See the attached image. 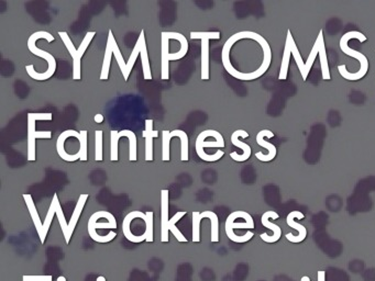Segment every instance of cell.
Returning <instances> with one entry per match:
<instances>
[{"mask_svg": "<svg viewBox=\"0 0 375 281\" xmlns=\"http://www.w3.org/2000/svg\"><path fill=\"white\" fill-rule=\"evenodd\" d=\"M39 39H45L49 43L54 42L55 39L51 33L45 32V31H38V32L33 33L32 35H30V38H29L28 40V48L30 49V52L32 54H34L35 56L42 57V59H44L48 62L49 64L48 70H45L44 73H38V71L34 70L33 65H28V66H26V70L29 74V76H30L32 79H35V81H46V79L51 78L53 74L55 73L56 62H55L53 55L48 53L46 51H44V49L39 48L37 45H35V42H37Z\"/></svg>", "mask_w": 375, "mask_h": 281, "instance_id": "1", "label": "cell"}, {"mask_svg": "<svg viewBox=\"0 0 375 281\" xmlns=\"http://www.w3.org/2000/svg\"><path fill=\"white\" fill-rule=\"evenodd\" d=\"M352 39H358L361 43L366 42L367 39L363 33L356 30V31L345 32L340 40V47L342 49V52H344V54L353 57V59H357L360 62V69L357 71V73H349L348 70H345V65H341V66H339V71H340L342 77L347 79V81L353 82V81H360V79L363 78L366 75L367 70H369V62H367V59L363 54L358 52L357 49L348 46V42Z\"/></svg>", "mask_w": 375, "mask_h": 281, "instance_id": "2", "label": "cell"}, {"mask_svg": "<svg viewBox=\"0 0 375 281\" xmlns=\"http://www.w3.org/2000/svg\"><path fill=\"white\" fill-rule=\"evenodd\" d=\"M205 147H225V141H223L222 135L220 132L215 131V130H206L199 133L195 144V148H196V153L200 160L205 162H216L219 161L220 158L225 155L223 150L218 149L217 153L214 155H208L205 153Z\"/></svg>", "mask_w": 375, "mask_h": 281, "instance_id": "3", "label": "cell"}, {"mask_svg": "<svg viewBox=\"0 0 375 281\" xmlns=\"http://www.w3.org/2000/svg\"><path fill=\"white\" fill-rule=\"evenodd\" d=\"M97 228H117V221L108 211H97L88 221V234L91 239L98 243H108L117 236L116 232L110 231L109 234L103 236L97 233Z\"/></svg>", "mask_w": 375, "mask_h": 281, "instance_id": "4", "label": "cell"}, {"mask_svg": "<svg viewBox=\"0 0 375 281\" xmlns=\"http://www.w3.org/2000/svg\"><path fill=\"white\" fill-rule=\"evenodd\" d=\"M250 219L252 218L249 213H247L246 211H235L231 214L229 215L226 220V225H225V229H226V234L229 237V240H231L235 243H246L248 241H250L252 237H253V232L252 231H248V232L239 236L235 234L233 229L235 228H254V221H246V222H239L236 223L235 221L237 219Z\"/></svg>", "mask_w": 375, "mask_h": 281, "instance_id": "5", "label": "cell"}, {"mask_svg": "<svg viewBox=\"0 0 375 281\" xmlns=\"http://www.w3.org/2000/svg\"><path fill=\"white\" fill-rule=\"evenodd\" d=\"M324 135H326V129L322 124L317 123L312 126L311 135L308 138V146L304 155L305 161L308 164H316L319 161Z\"/></svg>", "mask_w": 375, "mask_h": 281, "instance_id": "6", "label": "cell"}, {"mask_svg": "<svg viewBox=\"0 0 375 281\" xmlns=\"http://www.w3.org/2000/svg\"><path fill=\"white\" fill-rule=\"evenodd\" d=\"M191 39L201 40V79H209V41L220 39L219 32H191Z\"/></svg>", "mask_w": 375, "mask_h": 281, "instance_id": "7", "label": "cell"}, {"mask_svg": "<svg viewBox=\"0 0 375 281\" xmlns=\"http://www.w3.org/2000/svg\"><path fill=\"white\" fill-rule=\"evenodd\" d=\"M122 136H126V138L129 139V143H130L129 160L130 162H135L136 161V135L134 132L130 131V130H124V131H121V132L111 131L110 133V139H111L110 160L112 162L118 161V142Z\"/></svg>", "mask_w": 375, "mask_h": 281, "instance_id": "8", "label": "cell"}, {"mask_svg": "<svg viewBox=\"0 0 375 281\" xmlns=\"http://www.w3.org/2000/svg\"><path fill=\"white\" fill-rule=\"evenodd\" d=\"M52 113H29L28 114V161H35V121H51Z\"/></svg>", "mask_w": 375, "mask_h": 281, "instance_id": "9", "label": "cell"}, {"mask_svg": "<svg viewBox=\"0 0 375 281\" xmlns=\"http://www.w3.org/2000/svg\"><path fill=\"white\" fill-rule=\"evenodd\" d=\"M295 218H297L299 220H302V219H305V215H304V213H301L300 211H292L291 213H288V215L286 217L287 225L293 227V228H295V229H297L298 231V235L297 236H294V234H292V233H287L286 234V239L288 241H290V242H292V243H300V242H302V241H304L306 239V236H307V229H306V227L304 225H301V224H299V223L295 222L294 221Z\"/></svg>", "mask_w": 375, "mask_h": 281, "instance_id": "10", "label": "cell"}, {"mask_svg": "<svg viewBox=\"0 0 375 281\" xmlns=\"http://www.w3.org/2000/svg\"><path fill=\"white\" fill-rule=\"evenodd\" d=\"M273 219V220H277L279 218V215L277 212L275 211H268L265 212L263 215H262V219H261V222H262V225L264 227H268L270 229L273 231V235H268L266 233H263L260 235V237L261 239L266 242V243H275L277 242L279 239H280V235H282V229H280V227L276 224H274V223L270 222L269 219Z\"/></svg>", "mask_w": 375, "mask_h": 281, "instance_id": "11", "label": "cell"}, {"mask_svg": "<svg viewBox=\"0 0 375 281\" xmlns=\"http://www.w3.org/2000/svg\"><path fill=\"white\" fill-rule=\"evenodd\" d=\"M240 136H242V138H249V134L248 132L244 131V130H237V131L233 132L231 135V143L235 146L241 148L243 150V154L238 155L237 153H231L230 154V157H231L232 160L236 162H246L251 156V147L248 145V144L239 141Z\"/></svg>", "mask_w": 375, "mask_h": 281, "instance_id": "12", "label": "cell"}, {"mask_svg": "<svg viewBox=\"0 0 375 281\" xmlns=\"http://www.w3.org/2000/svg\"><path fill=\"white\" fill-rule=\"evenodd\" d=\"M69 136H74V138L79 140V138H81V134H79V132H76L75 130H66V131L62 132V134H60L59 139H57L56 141V149H57V153H59V156L62 158L63 161L75 162L77 160H81V155H79V153L75 155H69L65 152V149H64L65 141H66V139H68Z\"/></svg>", "mask_w": 375, "mask_h": 281, "instance_id": "13", "label": "cell"}, {"mask_svg": "<svg viewBox=\"0 0 375 281\" xmlns=\"http://www.w3.org/2000/svg\"><path fill=\"white\" fill-rule=\"evenodd\" d=\"M265 136H269V138H273L274 134H273V132L270 131V130H263V131L259 132V134L256 135V143L259 144L260 146H262V147H265L266 149H269V155H263L262 153H256L255 154V157L257 158L259 161L270 162V161L273 160V158H275V156L277 154V149H276L275 146L273 145V144L264 141Z\"/></svg>", "mask_w": 375, "mask_h": 281, "instance_id": "14", "label": "cell"}, {"mask_svg": "<svg viewBox=\"0 0 375 281\" xmlns=\"http://www.w3.org/2000/svg\"><path fill=\"white\" fill-rule=\"evenodd\" d=\"M63 43L66 46L68 53L71 54L72 59H73V78L74 81H79L81 79V57L78 55L77 48H75L73 42L71 41L68 34L66 32H59Z\"/></svg>", "mask_w": 375, "mask_h": 281, "instance_id": "15", "label": "cell"}, {"mask_svg": "<svg viewBox=\"0 0 375 281\" xmlns=\"http://www.w3.org/2000/svg\"><path fill=\"white\" fill-rule=\"evenodd\" d=\"M161 212H162V220H161V241L163 243L169 242V191L168 190H162L161 191Z\"/></svg>", "mask_w": 375, "mask_h": 281, "instance_id": "16", "label": "cell"}, {"mask_svg": "<svg viewBox=\"0 0 375 281\" xmlns=\"http://www.w3.org/2000/svg\"><path fill=\"white\" fill-rule=\"evenodd\" d=\"M114 43H116V40H114V35L112 31L110 30L109 33H108L106 52H105V57H104V62H103L102 73H100V81H107L108 77H109V69H110L111 56L113 54Z\"/></svg>", "mask_w": 375, "mask_h": 281, "instance_id": "17", "label": "cell"}, {"mask_svg": "<svg viewBox=\"0 0 375 281\" xmlns=\"http://www.w3.org/2000/svg\"><path fill=\"white\" fill-rule=\"evenodd\" d=\"M143 138L146 139V161H153V139L157 138L158 132L153 130V120H146V130L143 131Z\"/></svg>", "mask_w": 375, "mask_h": 281, "instance_id": "18", "label": "cell"}, {"mask_svg": "<svg viewBox=\"0 0 375 281\" xmlns=\"http://www.w3.org/2000/svg\"><path fill=\"white\" fill-rule=\"evenodd\" d=\"M24 199L26 201V205H27V208L29 210V213H30L31 218H32V221H33V224L35 226V228H37V232L40 236V240H41V243L44 244V240H43V223L41 222V219H40V215L37 211V208H35V203L33 202V199H32V196L31 194L29 193H25L24 194Z\"/></svg>", "mask_w": 375, "mask_h": 281, "instance_id": "19", "label": "cell"}, {"mask_svg": "<svg viewBox=\"0 0 375 281\" xmlns=\"http://www.w3.org/2000/svg\"><path fill=\"white\" fill-rule=\"evenodd\" d=\"M88 198H89V194L88 193H82L81 196H79V199L77 201L76 207H75L74 211H73V214H72L71 221L68 223V235H69V239L72 237V235H73V232H74V229L76 227V224H77V222L79 220V217H81V214L83 212V209L85 207L86 201L88 200Z\"/></svg>", "mask_w": 375, "mask_h": 281, "instance_id": "20", "label": "cell"}, {"mask_svg": "<svg viewBox=\"0 0 375 281\" xmlns=\"http://www.w3.org/2000/svg\"><path fill=\"white\" fill-rule=\"evenodd\" d=\"M167 34L170 40L174 39L181 43V48H179V51L177 53H170L169 61H178L183 59V57L187 54V52H189V42H187L185 35L178 32H167Z\"/></svg>", "mask_w": 375, "mask_h": 281, "instance_id": "21", "label": "cell"}, {"mask_svg": "<svg viewBox=\"0 0 375 281\" xmlns=\"http://www.w3.org/2000/svg\"><path fill=\"white\" fill-rule=\"evenodd\" d=\"M161 41H162V79L163 81H168L170 78V67H169V37L167 32H162L161 34Z\"/></svg>", "mask_w": 375, "mask_h": 281, "instance_id": "22", "label": "cell"}, {"mask_svg": "<svg viewBox=\"0 0 375 281\" xmlns=\"http://www.w3.org/2000/svg\"><path fill=\"white\" fill-rule=\"evenodd\" d=\"M194 213L197 215V218L200 221L205 218L210 220L212 222V242L217 243L219 241V221H218L217 214L213 211H204V212L195 211Z\"/></svg>", "mask_w": 375, "mask_h": 281, "instance_id": "23", "label": "cell"}, {"mask_svg": "<svg viewBox=\"0 0 375 281\" xmlns=\"http://www.w3.org/2000/svg\"><path fill=\"white\" fill-rule=\"evenodd\" d=\"M140 37L142 39L141 43V65H142V70H143V76L146 81H151L152 79V74H151V67H150V62L148 57V49L146 44V38H144V31L142 30L140 33Z\"/></svg>", "mask_w": 375, "mask_h": 281, "instance_id": "24", "label": "cell"}, {"mask_svg": "<svg viewBox=\"0 0 375 281\" xmlns=\"http://www.w3.org/2000/svg\"><path fill=\"white\" fill-rule=\"evenodd\" d=\"M319 45H320V33H319L318 38H317V40L315 42V45L313 47V51H312L311 55H309V57L307 59V62L305 63L304 68H302V70L300 71L301 77H302V79H304V81H306V79L308 78V75H309V73H311V69H312L313 64H314V62L316 60V56H317V54L319 53Z\"/></svg>", "mask_w": 375, "mask_h": 281, "instance_id": "25", "label": "cell"}, {"mask_svg": "<svg viewBox=\"0 0 375 281\" xmlns=\"http://www.w3.org/2000/svg\"><path fill=\"white\" fill-rule=\"evenodd\" d=\"M57 201H59V197H57V194L55 193L54 196H53V200H52V202H51V206H50V208H49L46 218L44 219V223H43V240H44V242H45V239H46L49 228H50V226H51L52 220L54 218V215L56 214V205H57Z\"/></svg>", "mask_w": 375, "mask_h": 281, "instance_id": "26", "label": "cell"}, {"mask_svg": "<svg viewBox=\"0 0 375 281\" xmlns=\"http://www.w3.org/2000/svg\"><path fill=\"white\" fill-rule=\"evenodd\" d=\"M141 43H142V39H141V37L139 35V39H138V41H136L135 46H134L133 51H132L131 55H130L129 61L127 63V77H126L125 81H128V79H129V76H130V74H131L132 68H133L134 64H135V61H136V59H138V56L140 55V52H141Z\"/></svg>", "mask_w": 375, "mask_h": 281, "instance_id": "27", "label": "cell"}, {"mask_svg": "<svg viewBox=\"0 0 375 281\" xmlns=\"http://www.w3.org/2000/svg\"><path fill=\"white\" fill-rule=\"evenodd\" d=\"M273 105L272 108V111H271V114L272 117H278V115H280V113L283 112L284 108H285V99H284V96L280 95V93H275L273 97V100L271 103V106Z\"/></svg>", "mask_w": 375, "mask_h": 281, "instance_id": "28", "label": "cell"}, {"mask_svg": "<svg viewBox=\"0 0 375 281\" xmlns=\"http://www.w3.org/2000/svg\"><path fill=\"white\" fill-rule=\"evenodd\" d=\"M81 134V138H79V155H81V161L86 162L88 160L87 156V131H83L79 132Z\"/></svg>", "mask_w": 375, "mask_h": 281, "instance_id": "29", "label": "cell"}, {"mask_svg": "<svg viewBox=\"0 0 375 281\" xmlns=\"http://www.w3.org/2000/svg\"><path fill=\"white\" fill-rule=\"evenodd\" d=\"M95 161H103V131L95 132Z\"/></svg>", "mask_w": 375, "mask_h": 281, "instance_id": "30", "label": "cell"}, {"mask_svg": "<svg viewBox=\"0 0 375 281\" xmlns=\"http://www.w3.org/2000/svg\"><path fill=\"white\" fill-rule=\"evenodd\" d=\"M326 29L327 32L331 35V37H335V35L340 32L342 29L341 20H339L338 18H331L330 20L327 21Z\"/></svg>", "mask_w": 375, "mask_h": 281, "instance_id": "31", "label": "cell"}, {"mask_svg": "<svg viewBox=\"0 0 375 281\" xmlns=\"http://www.w3.org/2000/svg\"><path fill=\"white\" fill-rule=\"evenodd\" d=\"M113 54H114V57H116V61H117V63L119 65L121 73H122V75H124V79H126V77H127V63H125L124 57H122V55L120 53V49H119V46L117 44V42L114 43Z\"/></svg>", "mask_w": 375, "mask_h": 281, "instance_id": "32", "label": "cell"}, {"mask_svg": "<svg viewBox=\"0 0 375 281\" xmlns=\"http://www.w3.org/2000/svg\"><path fill=\"white\" fill-rule=\"evenodd\" d=\"M349 101L352 105L362 106L366 101V97L363 92L358 90H352L349 95Z\"/></svg>", "mask_w": 375, "mask_h": 281, "instance_id": "33", "label": "cell"}, {"mask_svg": "<svg viewBox=\"0 0 375 281\" xmlns=\"http://www.w3.org/2000/svg\"><path fill=\"white\" fill-rule=\"evenodd\" d=\"M147 221H146V226H147V242L152 243L153 242V212L148 211L147 213Z\"/></svg>", "mask_w": 375, "mask_h": 281, "instance_id": "34", "label": "cell"}, {"mask_svg": "<svg viewBox=\"0 0 375 281\" xmlns=\"http://www.w3.org/2000/svg\"><path fill=\"white\" fill-rule=\"evenodd\" d=\"M327 122L331 127H337L341 124V114L337 110H331L328 113Z\"/></svg>", "mask_w": 375, "mask_h": 281, "instance_id": "35", "label": "cell"}, {"mask_svg": "<svg viewBox=\"0 0 375 281\" xmlns=\"http://www.w3.org/2000/svg\"><path fill=\"white\" fill-rule=\"evenodd\" d=\"M169 231L176 237V240L178 242H181V243H186L187 242V239L181 233V231H179L176 227V224H169Z\"/></svg>", "mask_w": 375, "mask_h": 281, "instance_id": "36", "label": "cell"}, {"mask_svg": "<svg viewBox=\"0 0 375 281\" xmlns=\"http://www.w3.org/2000/svg\"><path fill=\"white\" fill-rule=\"evenodd\" d=\"M22 281H53V277L50 275H44V276H24Z\"/></svg>", "mask_w": 375, "mask_h": 281, "instance_id": "37", "label": "cell"}, {"mask_svg": "<svg viewBox=\"0 0 375 281\" xmlns=\"http://www.w3.org/2000/svg\"><path fill=\"white\" fill-rule=\"evenodd\" d=\"M321 77H322V74H321V71H320L319 69H315V70L313 71V74H312V73H309V75H308L309 81H311V83H312V84H314V85H317V84H318L319 79H321Z\"/></svg>", "mask_w": 375, "mask_h": 281, "instance_id": "38", "label": "cell"}, {"mask_svg": "<svg viewBox=\"0 0 375 281\" xmlns=\"http://www.w3.org/2000/svg\"><path fill=\"white\" fill-rule=\"evenodd\" d=\"M51 131H37L35 133V138L37 139H51Z\"/></svg>", "mask_w": 375, "mask_h": 281, "instance_id": "39", "label": "cell"}, {"mask_svg": "<svg viewBox=\"0 0 375 281\" xmlns=\"http://www.w3.org/2000/svg\"><path fill=\"white\" fill-rule=\"evenodd\" d=\"M317 278H318V279H317L318 281H326V280H324V279H326V272L322 271V270L318 271V273H317Z\"/></svg>", "mask_w": 375, "mask_h": 281, "instance_id": "40", "label": "cell"}, {"mask_svg": "<svg viewBox=\"0 0 375 281\" xmlns=\"http://www.w3.org/2000/svg\"><path fill=\"white\" fill-rule=\"evenodd\" d=\"M93 120H95L96 123H103V122H104V117H103V114H100V113L96 114V115H95V118H93Z\"/></svg>", "mask_w": 375, "mask_h": 281, "instance_id": "41", "label": "cell"}, {"mask_svg": "<svg viewBox=\"0 0 375 281\" xmlns=\"http://www.w3.org/2000/svg\"><path fill=\"white\" fill-rule=\"evenodd\" d=\"M96 281H106V278L103 277V276H99V277H97Z\"/></svg>", "mask_w": 375, "mask_h": 281, "instance_id": "42", "label": "cell"}, {"mask_svg": "<svg viewBox=\"0 0 375 281\" xmlns=\"http://www.w3.org/2000/svg\"><path fill=\"white\" fill-rule=\"evenodd\" d=\"M300 281H311V278L307 277V276H305V277H302V278L300 279Z\"/></svg>", "mask_w": 375, "mask_h": 281, "instance_id": "43", "label": "cell"}, {"mask_svg": "<svg viewBox=\"0 0 375 281\" xmlns=\"http://www.w3.org/2000/svg\"><path fill=\"white\" fill-rule=\"evenodd\" d=\"M57 281H66V278H65V277H59V278H57Z\"/></svg>", "mask_w": 375, "mask_h": 281, "instance_id": "44", "label": "cell"}]
</instances>
